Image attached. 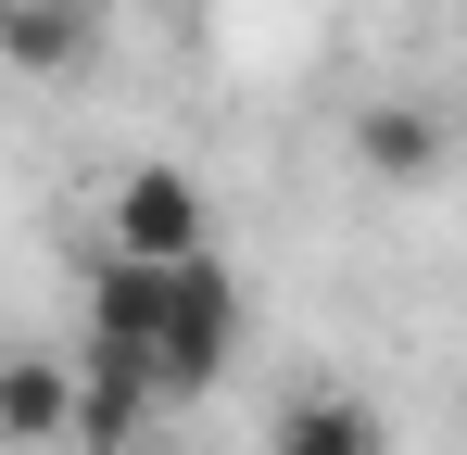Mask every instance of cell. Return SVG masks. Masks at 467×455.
<instances>
[{"mask_svg":"<svg viewBox=\"0 0 467 455\" xmlns=\"http://www.w3.org/2000/svg\"><path fill=\"white\" fill-rule=\"evenodd\" d=\"M101 253H127V266H202V253H215L202 177H190V164H127L114 203H101Z\"/></svg>","mask_w":467,"mask_h":455,"instance_id":"1","label":"cell"},{"mask_svg":"<svg viewBox=\"0 0 467 455\" xmlns=\"http://www.w3.org/2000/svg\"><path fill=\"white\" fill-rule=\"evenodd\" d=\"M164 316H177V266H127V253H88V367H164ZM164 392V379H152Z\"/></svg>","mask_w":467,"mask_h":455,"instance_id":"2","label":"cell"},{"mask_svg":"<svg viewBox=\"0 0 467 455\" xmlns=\"http://www.w3.org/2000/svg\"><path fill=\"white\" fill-rule=\"evenodd\" d=\"M240 354V279H228V253H202V266H177V316H164V405H190V392H215Z\"/></svg>","mask_w":467,"mask_h":455,"instance_id":"3","label":"cell"},{"mask_svg":"<svg viewBox=\"0 0 467 455\" xmlns=\"http://www.w3.org/2000/svg\"><path fill=\"white\" fill-rule=\"evenodd\" d=\"M152 405L140 367H77V455H152Z\"/></svg>","mask_w":467,"mask_h":455,"instance_id":"4","label":"cell"},{"mask_svg":"<svg viewBox=\"0 0 467 455\" xmlns=\"http://www.w3.org/2000/svg\"><path fill=\"white\" fill-rule=\"evenodd\" d=\"M354 164L391 177V190L442 177V114H430V101H367V114H354Z\"/></svg>","mask_w":467,"mask_h":455,"instance_id":"5","label":"cell"},{"mask_svg":"<svg viewBox=\"0 0 467 455\" xmlns=\"http://www.w3.org/2000/svg\"><path fill=\"white\" fill-rule=\"evenodd\" d=\"M0 443H13V455L77 443V379L51 367V354H13V379H0Z\"/></svg>","mask_w":467,"mask_h":455,"instance_id":"6","label":"cell"},{"mask_svg":"<svg viewBox=\"0 0 467 455\" xmlns=\"http://www.w3.org/2000/svg\"><path fill=\"white\" fill-rule=\"evenodd\" d=\"M265 455H379V418L354 392H291L278 430H265Z\"/></svg>","mask_w":467,"mask_h":455,"instance_id":"7","label":"cell"},{"mask_svg":"<svg viewBox=\"0 0 467 455\" xmlns=\"http://www.w3.org/2000/svg\"><path fill=\"white\" fill-rule=\"evenodd\" d=\"M0 51H13V76H77L101 51V13H0Z\"/></svg>","mask_w":467,"mask_h":455,"instance_id":"8","label":"cell"},{"mask_svg":"<svg viewBox=\"0 0 467 455\" xmlns=\"http://www.w3.org/2000/svg\"><path fill=\"white\" fill-rule=\"evenodd\" d=\"M0 13H101V0H0Z\"/></svg>","mask_w":467,"mask_h":455,"instance_id":"9","label":"cell"},{"mask_svg":"<svg viewBox=\"0 0 467 455\" xmlns=\"http://www.w3.org/2000/svg\"><path fill=\"white\" fill-rule=\"evenodd\" d=\"M152 455H164V443H152Z\"/></svg>","mask_w":467,"mask_h":455,"instance_id":"10","label":"cell"}]
</instances>
